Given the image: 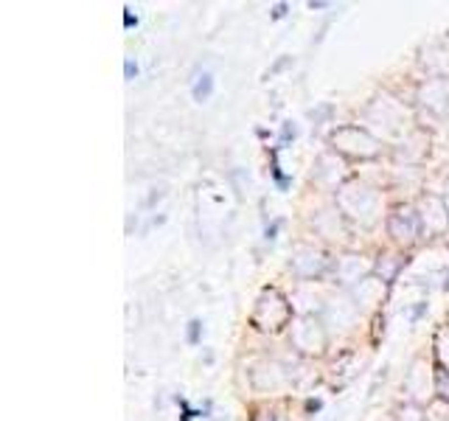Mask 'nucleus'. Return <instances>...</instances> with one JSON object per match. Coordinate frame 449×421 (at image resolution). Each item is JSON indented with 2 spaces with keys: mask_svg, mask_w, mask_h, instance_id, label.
Listing matches in <instances>:
<instances>
[{
  "mask_svg": "<svg viewBox=\"0 0 449 421\" xmlns=\"http://www.w3.org/2000/svg\"><path fill=\"white\" fill-rule=\"evenodd\" d=\"M213 93V79L211 73H200V76L194 79V87H191V96H194V101H208Z\"/></svg>",
  "mask_w": 449,
  "mask_h": 421,
  "instance_id": "f257e3e1",
  "label": "nucleus"
},
{
  "mask_svg": "<svg viewBox=\"0 0 449 421\" xmlns=\"http://www.w3.org/2000/svg\"><path fill=\"white\" fill-rule=\"evenodd\" d=\"M200 340V320H191L189 323V343H197Z\"/></svg>",
  "mask_w": 449,
  "mask_h": 421,
  "instance_id": "f03ea898",
  "label": "nucleus"
},
{
  "mask_svg": "<svg viewBox=\"0 0 449 421\" xmlns=\"http://www.w3.org/2000/svg\"><path fill=\"white\" fill-rule=\"evenodd\" d=\"M124 73H127V79H135V73H138V65H135L132 59H127V65H124Z\"/></svg>",
  "mask_w": 449,
  "mask_h": 421,
  "instance_id": "7ed1b4c3",
  "label": "nucleus"
},
{
  "mask_svg": "<svg viewBox=\"0 0 449 421\" xmlns=\"http://www.w3.org/2000/svg\"><path fill=\"white\" fill-rule=\"evenodd\" d=\"M135 23H138V17H135V14H132V12H129V9H127V14H124V25H127V28H132Z\"/></svg>",
  "mask_w": 449,
  "mask_h": 421,
  "instance_id": "20e7f679",
  "label": "nucleus"
},
{
  "mask_svg": "<svg viewBox=\"0 0 449 421\" xmlns=\"http://www.w3.org/2000/svg\"><path fill=\"white\" fill-rule=\"evenodd\" d=\"M273 14H275V17H284V14H286V6H284V3H278V6H275V12H273Z\"/></svg>",
  "mask_w": 449,
  "mask_h": 421,
  "instance_id": "39448f33",
  "label": "nucleus"
}]
</instances>
